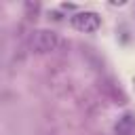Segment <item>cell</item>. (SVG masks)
Wrapping results in <instances>:
<instances>
[{
  "instance_id": "cell-1",
  "label": "cell",
  "mask_w": 135,
  "mask_h": 135,
  "mask_svg": "<svg viewBox=\"0 0 135 135\" xmlns=\"http://www.w3.org/2000/svg\"><path fill=\"white\" fill-rule=\"evenodd\" d=\"M27 46H30V51H34V53L44 55V53L57 51V49L61 46V38H59L53 30H34V32L30 34V38H27Z\"/></svg>"
},
{
  "instance_id": "cell-3",
  "label": "cell",
  "mask_w": 135,
  "mask_h": 135,
  "mask_svg": "<svg viewBox=\"0 0 135 135\" xmlns=\"http://www.w3.org/2000/svg\"><path fill=\"white\" fill-rule=\"evenodd\" d=\"M133 131H135V116L131 112H124L114 127V135H133Z\"/></svg>"
},
{
  "instance_id": "cell-2",
  "label": "cell",
  "mask_w": 135,
  "mask_h": 135,
  "mask_svg": "<svg viewBox=\"0 0 135 135\" xmlns=\"http://www.w3.org/2000/svg\"><path fill=\"white\" fill-rule=\"evenodd\" d=\"M70 23H72L74 30L84 32V34H91V32H97L101 27V17L95 11H76L70 17Z\"/></svg>"
}]
</instances>
